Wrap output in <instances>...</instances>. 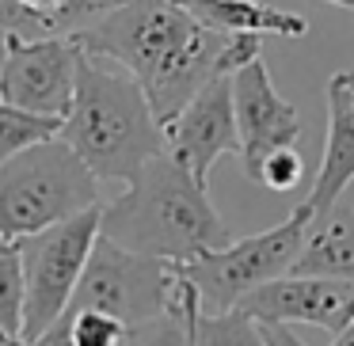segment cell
<instances>
[{
	"instance_id": "10",
	"label": "cell",
	"mask_w": 354,
	"mask_h": 346,
	"mask_svg": "<svg viewBox=\"0 0 354 346\" xmlns=\"http://www.w3.org/2000/svg\"><path fill=\"white\" fill-rule=\"evenodd\" d=\"M164 153H171L198 183L209 186V168L221 156H240L236 107H232V77L206 84L171 122H164Z\"/></svg>"
},
{
	"instance_id": "24",
	"label": "cell",
	"mask_w": 354,
	"mask_h": 346,
	"mask_svg": "<svg viewBox=\"0 0 354 346\" xmlns=\"http://www.w3.org/2000/svg\"><path fill=\"white\" fill-rule=\"evenodd\" d=\"M0 346H35V343H31V338H24V335H12V331L0 327Z\"/></svg>"
},
{
	"instance_id": "17",
	"label": "cell",
	"mask_w": 354,
	"mask_h": 346,
	"mask_svg": "<svg viewBox=\"0 0 354 346\" xmlns=\"http://www.w3.org/2000/svg\"><path fill=\"white\" fill-rule=\"evenodd\" d=\"M57 133H62V122H57V118L31 115V110H19V107L0 99V164L12 160L16 153H24L35 141L57 137Z\"/></svg>"
},
{
	"instance_id": "20",
	"label": "cell",
	"mask_w": 354,
	"mask_h": 346,
	"mask_svg": "<svg viewBox=\"0 0 354 346\" xmlns=\"http://www.w3.org/2000/svg\"><path fill=\"white\" fill-rule=\"evenodd\" d=\"M301 175H305V160H301L297 145H290V148H278V153H270L267 160L259 164V175H255V183L267 186V191H274V194H286V191H293V186L301 183Z\"/></svg>"
},
{
	"instance_id": "26",
	"label": "cell",
	"mask_w": 354,
	"mask_h": 346,
	"mask_svg": "<svg viewBox=\"0 0 354 346\" xmlns=\"http://www.w3.org/2000/svg\"><path fill=\"white\" fill-rule=\"evenodd\" d=\"M8 35H4V31H0V69H4V57H8Z\"/></svg>"
},
{
	"instance_id": "25",
	"label": "cell",
	"mask_w": 354,
	"mask_h": 346,
	"mask_svg": "<svg viewBox=\"0 0 354 346\" xmlns=\"http://www.w3.org/2000/svg\"><path fill=\"white\" fill-rule=\"evenodd\" d=\"M24 4H31V8H39V12H50V19H54V8L62 0H24Z\"/></svg>"
},
{
	"instance_id": "15",
	"label": "cell",
	"mask_w": 354,
	"mask_h": 346,
	"mask_svg": "<svg viewBox=\"0 0 354 346\" xmlns=\"http://www.w3.org/2000/svg\"><path fill=\"white\" fill-rule=\"evenodd\" d=\"M202 300L194 293V285L183 278V293H179V305L168 312L153 316V320H141L126 331L122 346H198L194 335V323H198Z\"/></svg>"
},
{
	"instance_id": "23",
	"label": "cell",
	"mask_w": 354,
	"mask_h": 346,
	"mask_svg": "<svg viewBox=\"0 0 354 346\" xmlns=\"http://www.w3.org/2000/svg\"><path fill=\"white\" fill-rule=\"evenodd\" d=\"M331 346H354V320L346 323L343 331H335V338H331Z\"/></svg>"
},
{
	"instance_id": "2",
	"label": "cell",
	"mask_w": 354,
	"mask_h": 346,
	"mask_svg": "<svg viewBox=\"0 0 354 346\" xmlns=\"http://www.w3.org/2000/svg\"><path fill=\"white\" fill-rule=\"evenodd\" d=\"M122 186L126 191L111 206H100V232L130 251L187 262L232 240L229 224L209 202V186L171 153H156Z\"/></svg>"
},
{
	"instance_id": "27",
	"label": "cell",
	"mask_w": 354,
	"mask_h": 346,
	"mask_svg": "<svg viewBox=\"0 0 354 346\" xmlns=\"http://www.w3.org/2000/svg\"><path fill=\"white\" fill-rule=\"evenodd\" d=\"M324 4H335V8H346V12H354V0H324Z\"/></svg>"
},
{
	"instance_id": "11",
	"label": "cell",
	"mask_w": 354,
	"mask_h": 346,
	"mask_svg": "<svg viewBox=\"0 0 354 346\" xmlns=\"http://www.w3.org/2000/svg\"><path fill=\"white\" fill-rule=\"evenodd\" d=\"M240 312H248L255 323H308L335 335L354 320V285L335 278L282 274L248 293Z\"/></svg>"
},
{
	"instance_id": "9",
	"label": "cell",
	"mask_w": 354,
	"mask_h": 346,
	"mask_svg": "<svg viewBox=\"0 0 354 346\" xmlns=\"http://www.w3.org/2000/svg\"><path fill=\"white\" fill-rule=\"evenodd\" d=\"M232 107H236V133H240L244 175L255 183L259 164L267 160L270 153L290 148L301 141V115L290 99L278 95L263 54L232 73Z\"/></svg>"
},
{
	"instance_id": "7",
	"label": "cell",
	"mask_w": 354,
	"mask_h": 346,
	"mask_svg": "<svg viewBox=\"0 0 354 346\" xmlns=\"http://www.w3.org/2000/svg\"><path fill=\"white\" fill-rule=\"evenodd\" d=\"M95 240H100V206L57 221L42 232L19 236L27 274V308H24V338H42L65 316L77 282L88 267Z\"/></svg>"
},
{
	"instance_id": "28",
	"label": "cell",
	"mask_w": 354,
	"mask_h": 346,
	"mask_svg": "<svg viewBox=\"0 0 354 346\" xmlns=\"http://www.w3.org/2000/svg\"><path fill=\"white\" fill-rule=\"evenodd\" d=\"M343 77H346V80H351V84H354V69H346V73H343Z\"/></svg>"
},
{
	"instance_id": "6",
	"label": "cell",
	"mask_w": 354,
	"mask_h": 346,
	"mask_svg": "<svg viewBox=\"0 0 354 346\" xmlns=\"http://www.w3.org/2000/svg\"><path fill=\"white\" fill-rule=\"evenodd\" d=\"M179 293H183L179 262L130 251L100 232L69 308H100L133 327V323L176 308Z\"/></svg>"
},
{
	"instance_id": "18",
	"label": "cell",
	"mask_w": 354,
	"mask_h": 346,
	"mask_svg": "<svg viewBox=\"0 0 354 346\" xmlns=\"http://www.w3.org/2000/svg\"><path fill=\"white\" fill-rule=\"evenodd\" d=\"M57 327L65 331L69 346H122L130 323H122L111 312H100V308H65Z\"/></svg>"
},
{
	"instance_id": "4",
	"label": "cell",
	"mask_w": 354,
	"mask_h": 346,
	"mask_svg": "<svg viewBox=\"0 0 354 346\" xmlns=\"http://www.w3.org/2000/svg\"><path fill=\"white\" fill-rule=\"evenodd\" d=\"M92 206L100 179L62 133L0 164V236H31Z\"/></svg>"
},
{
	"instance_id": "22",
	"label": "cell",
	"mask_w": 354,
	"mask_h": 346,
	"mask_svg": "<svg viewBox=\"0 0 354 346\" xmlns=\"http://www.w3.org/2000/svg\"><path fill=\"white\" fill-rule=\"evenodd\" d=\"M259 331H263V338H267V346H308L305 338L293 335L290 323H259Z\"/></svg>"
},
{
	"instance_id": "13",
	"label": "cell",
	"mask_w": 354,
	"mask_h": 346,
	"mask_svg": "<svg viewBox=\"0 0 354 346\" xmlns=\"http://www.w3.org/2000/svg\"><path fill=\"white\" fill-rule=\"evenodd\" d=\"M290 274L335 278V282L354 285V209L335 202L331 209L308 217L305 244H301Z\"/></svg>"
},
{
	"instance_id": "14",
	"label": "cell",
	"mask_w": 354,
	"mask_h": 346,
	"mask_svg": "<svg viewBox=\"0 0 354 346\" xmlns=\"http://www.w3.org/2000/svg\"><path fill=\"white\" fill-rule=\"evenodd\" d=\"M198 23L229 35H274V39H305L308 19L297 12L270 8L263 0H176Z\"/></svg>"
},
{
	"instance_id": "12",
	"label": "cell",
	"mask_w": 354,
	"mask_h": 346,
	"mask_svg": "<svg viewBox=\"0 0 354 346\" xmlns=\"http://www.w3.org/2000/svg\"><path fill=\"white\" fill-rule=\"evenodd\" d=\"M324 103H328V141H324L320 171L313 179V191L305 194L301 206L308 213H324L331 209L343 191L354 183V84L335 73L324 88Z\"/></svg>"
},
{
	"instance_id": "1",
	"label": "cell",
	"mask_w": 354,
	"mask_h": 346,
	"mask_svg": "<svg viewBox=\"0 0 354 346\" xmlns=\"http://www.w3.org/2000/svg\"><path fill=\"white\" fill-rule=\"evenodd\" d=\"M73 39L88 54H103L130 69L160 126L171 122L206 84L232 77L263 50V35L206 27L176 0H126Z\"/></svg>"
},
{
	"instance_id": "19",
	"label": "cell",
	"mask_w": 354,
	"mask_h": 346,
	"mask_svg": "<svg viewBox=\"0 0 354 346\" xmlns=\"http://www.w3.org/2000/svg\"><path fill=\"white\" fill-rule=\"evenodd\" d=\"M194 335H198V346H267L259 323L248 312H240V308H229V312H198Z\"/></svg>"
},
{
	"instance_id": "3",
	"label": "cell",
	"mask_w": 354,
	"mask_h": 346,
	"mask_svg": "<svg viewBox=\"0 0 354 346\" xmlns=\"http://www.w3.org/2000/svg\"><path fill=\"white\" fill-rule=\"evenodd\" d=\"M62 137L77 148L100 183H130L141 164L164 153V126L138 77L88 50H80L77 95L69 118L62 122Z\"/></svg>"
},
{
	"instance_id": "8",
	"label": "cell",
	"mask_w": 354,
	"mask_h": 346,
	"mask_svg": "<svg viewBox=\"0 0 354 346\" xmlns=\"http://www.w3.org/2000/svg\"><path fill=\"white\" fill-rule=\"evenodd\" d=\"M80 46L73 35L12 39L0 69V99L19 110L65 122L77 95Z\"/></svg>"
},
{
	"instance_id": "21",
	"label": "cell",
	"mask_w": 354,
	"mask_h": 346,
	"mask_svg": "<svg viewBox=\"0 0 354 346\" xmlns=\"http://www.w3.org/2000/svg\"><path fill=\"white\" fill-rule=\"evenodd\" d=\"M126 0H62L54 8V35H77L84 27L100 23L107 12H115Z\"/></svg>"
},
{
	"instance_id": "16",
	"label": "cell",
	"mask_w": 354,
	"mask_h": 346,
	"mask_svg": "<svg viewBox=\"0 0 354 346\" xmlns=\"http://www.w3.org/2000/svg\"><path fill=\"white\" fill-rule=\"evenodd\" d=\"M24 308H27V274L19 236H0V327L24 335Z\"/></svg>"
},
{
	"instance_id": "5",
	"label": "cell",
	"mask_w": 354,
	"mask_h": 346,
	"mask_svg": "<svg viewBox=\"0 0 354 346\" xmlns=\"http://www.w3.org/2000/svg\"><path fill=\"white\" fill-rule=\"evenodd\" d=\"M308 217L313 213L305 206H297L274 229L255 232V236H244V240H229L217 251H202L194 259L179 262V274L198 293L202 312L240 308V300L248 293H255L259 285L290 274L293 259H297L301 244H305Z\"/></svg>"
}]
</instances>
